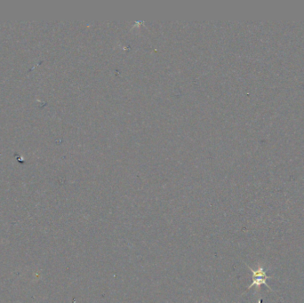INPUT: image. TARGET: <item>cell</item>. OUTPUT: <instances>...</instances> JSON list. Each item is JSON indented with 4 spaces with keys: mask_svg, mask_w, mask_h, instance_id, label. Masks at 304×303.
<instances>
[{
    "mask_svg": "<svg viewBox=\"0 0 304 303\" xmlns=\"http://www.w3.org/2000/svg\"><path fill=\"white\" fill-rule=\"evenodd\" d=\"M248 269L252 271L253 273V278H252V284H251L248 290L251 289L252 287H260L262 285H265L268 287V289L271 290V287L267 284V280L271 279V277H269L267 275L266 271L263 269V267L260 266L257 270H253L252 268L248 266Z\"/></svg>",
    "mask_w": 304,
    "mask_h": 303,
    "instance_id": "1",
    "label": "cell"
}]
</instances>
